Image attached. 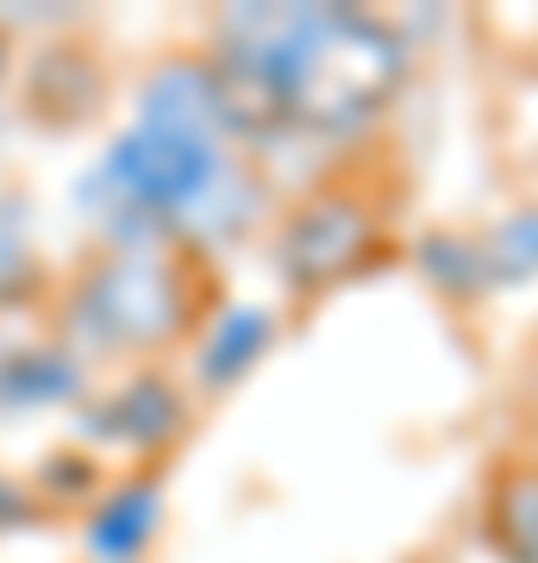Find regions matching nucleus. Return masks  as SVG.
Instances as JSON below:
<instances>
[{
	"label": "nucleus",
	"mask_w": 538,
	"mask_h": 563,
	"mask_svg": "<svg viewBox=\"0 0 538 563\" xmlns=\"http://www.w3.org/2000/svg\"><path fill=\"white\" fill-rule=\"evenodd\" d=\"M239 151L370 139L414 76V44L370 7H232L200 51Z\"/></svg>",
	"instance_id": "f257e3e1"
},
{
	"label": "nucleus",
	"mask_w": 538,
	"mask_h": 563,
	"mask_svg": "<svg viewBox=\"0 0 538 563\" xmlns=\"http://www.w3.org/2000/svg\"><path fill=\"white\" fill-rule=\"evenodd\" d=\"M220 307L213 257L176 239H107L57 282L51 320L81 357L157 369Z\"/></svg>",
	"instance_id": "f03ea898"
},
{
	"label": "nucleus",
	"mask_w": 538,
	"mask_h": 563,
	"mask_svg": "<svg viewBox=\"0 0 538 563\" xmlns=\"http://www.w3.org/2000/svg\"><path fill=\"white\" fill-rule=\"evenodd\" d=\"M388 251H395L388 195L351 169L319 176L307 195L276 207V225H270V269H276L282 295H295V301L339 295L376 263H388Z\"/></svg>",
	"instance_id": "7ed1b4c3"
},
{
	"label": "nucleus",
	"mask_w": 538,
	"mask_h": 563,
	"mask_svg": "<svg viewBox=\"0 0 538 563\" xmlns=\"http://www.w3.org/2000/svg\"><path fill=\"white\" fill-rule=\"evenodd\" d=\"M88 401V357L57 332L51 301L0 307V413Z\"/></svg>",
	"instance_id": "20e7f679"
},
{
	"label": "nucleus",
	"mask_w": 538,
	"mask_h": 563,
	"mask_svg": "<svg viewBox=\"0 0 538 563\" xmlns=\"http://www.w3.org/2000/svg\"><path fill=\"white\" fill-rule=\"evenodd\" d=\"M81 432L107 451L125 457H163L188 432V388L169 369H125L120 388H107L100 401H81Z\"/></svg>",
	"instance_id": "39448f33"
},
{
	"label": "nucleus",
	"mask_w": 538,
	"mask_h": 563,
	"mask_svg": "<svg viewBox=\"0 0 538 563\" xmlns=\"http://www.w3.org/2000/svg\"><path fill=\"white\" fill-rule=\"evenodd\" d=\"M276 339H282V313L270 301H232V295H220V307L200 320L195 344L182 357H188V376H195L200 395H232L276 351Z\"/></svg>",
	"instance_id": "423d86ee"
},
{
	"label": "nucleus",
	"mask_w": 538,
	"mask_h": 563,
	"mask_svg": "<svg viewBox=\"0 0 538 563\" xmlns=\"http://www.w3.org/2000/svg\"><path fill=\"white\" fill-rule=\"evenodd\" d=\"M163 526V476L157 470H125L81 507V544L88 563H144Z\"/></svg>",
	"instance_id": "0eeeda50"
},
{
	"label": "nucleus",
	"mask_w": 538,
	"mask_h": 563,
	"mask_svg": "<svg viewBox=\"0 0 538 563\" xmlns=\"http://www.w3.org/2000/svg\"><path fill=\"white\" fill-rule=\"evenodd\" d=\"M139 125L144 132H176V139H220L232 144L226 101L207 57H169L139 88Z\"/></svg>",
	"instance_id": "6e6552de"
},
{
	"label": "nucleus",
	"mask_w": 538,
	"mask_h": 563,
	"mask_svg": "<svg viewBox=\"0 0 538 563\" xmlns=\"http://www.w3.org/2000/svg\"><path fill=\"white\" fill-rule=\"evenodd\" d=\"M482 539L501 563H538V451H501L482 483Z\"/></svg>",
	"instance_id": "1a4fd4ad"
},
{
	"label": "nucleus",
	"mask_w": 538,
	"mask_h": 563,
	"mask_svg": "<svg viewBox=\"0 0 538 563\" xmlns=\"http://www.w3.org/2000/svg\"><path fill=\"white\" fill-rule=\"evenodd\" d=\"M414 269H419V282H426L432 295H444L451 307L488 301V269H482L476 225H432V232H419Z\"/></svg>",
	"instance_id": "9d476101"
},
{
	"label": "nucleus",
	"mask_w": 538,
	"mask_h": 563,
	"mask_svg": "<svg viewBox=\"0 0 538 563\" xmlns=\"http://www.w3.org/2000/svg\"><path fill=\"white\" fill-rule=\"evenodd\" d=\"M482 239V269H488V295H514L538 282V201L507 207L501 220L476 225Z\"/></svg>",
	"instance_id": "9b49d317"
},
{
	"label": "nucleus",
	"mask_w": 538,
	"mask_h": 563,
	"mask_svg": "<svg viewBox=\"0 0 538 563\" xmlns=\"http://www.w3.org/2000/svg\"><path fill=\"white\" fill-rule=\"evenodd\" d=\"M39 495L32 488H20L13 476H0V532H20V526H32L39 520Z\"/></svg>",
	"instance_id": "f8f14e48"
},
{
	"label": "nucleus",
	"mask_w": 538,
	"mask_h": 563,
	"mask_svg": "<svg viewBox=\"0 0 538 563\" xmlns=\"http://www.w3.org/2000/svg\"><path fill=\"white\" fill-rule=\"evenodd\" d=\"M7 63H13V44H7V25H0V81H7Z\"/></svg>",
	"instance_id": "ddd939ff"
},
{
	"label": "nucleus",
	"mask_w": 538,
	"mask_h": 563,
	"mask_svg": "<svg viewBox=\"0 0 538 563\" xmlns=\"http://www.w3.org/2000/svg\"><path fill=\"white\" fill-rule=\"evenodd\" d=\"M526 451H538V407L526 413Z\"/></svg>",
	"instance_id": "4468645a"
}]
</instances>
